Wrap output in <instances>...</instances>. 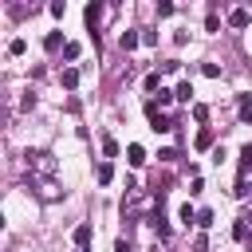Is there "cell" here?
Here are the masks:
<instances>
[{"mask_svg": "<svg viewBox=\"0 0 252 252\" xmlns=\"http://www.w3.org/2000/svg\"><path fill=\"white\" fill-rule=\"evenodd\" d=\"M146 114H150V122H154V130H158V134H165V130H173V118H165V114H161V106H158L154 98L146 102Z\"/></svg>", "mask_w": 252, "mask_h": 252, "instance_id": "6da1fadb", "label": "cell"}, {"mask_svg": "<svg viewBox=\"0 0 252 252\" xmlns=\"http://www.w3.org/2000/svg\"><path fill=\"white\" fill-rule=\"evenodd\" d=\"M28 165L39 169V173H51V169H55V161H51L47 150H28Z\"/></svg>", "mask_w": 252, "mask_h": 252, "instance_id": "7a4b0ae2", "label": "cell"}, {"mask_svg": "<svg viewBox=\"0 0 252 252\" xmlns=\"http://www.w3.org/2000/svg\"><path fill=\"white\" fill-rule=\"evenodd\" d=\"M150 224L158 228V236H169V224H165V213H161V201L154 205V213H150Z\"/></svg>", "mask_w": 252, "mask_h": 252, "instance_id": "3957f363", "label": "cell"}, {"mask_svg": "<svg viewBox=\"0 0 252 252\" xmlns=\"http://www.w3.org/2000/svg\"><path fill=\"white\" fill-rule=\"evenodd\" d=\"M228 24H232V28H248V24H252V12H248V8H232V12H228Z\"/></svg>", "mask_w": 252, "mask_h": 252, "instance_id": "277c9868", "label": "cell"}, {"mask_svg": "<svg viewBox=\"0 0 252 252\" xmlns=\"http://www.w3.org/2000/svg\"><path fill=\"white\" fill-rule=\"evenodd\" d=\"M59 83H63L67 91H75V87H79V67H63V71H59Z\"/></svg>", "mask_w": 252, "mask_h": 252, "instance_id": "5b68a950", "label": "cell"}, {"mask_svg": "<svg viewBox=\"0 0 252 252\" xmlns=\"http://www.w3.org/2000/svg\"><path fill=\"white\" fill-rule=\"evenodd\" d=\"M126 161H130V165H146V150H142L138 142H134V146H126Z\"/></svg>", "mask_w": 252, "mask_h": 252, "instance_id": "8992f818", "label": "cell"}, {"mask_svg": "<svg viewBox=\"0 0 252 252\" xmlns=\"http://www.w3.org/2000/svg\"><path fill=\"white\" fill-rule=\"evenodd\" d=\"M118 43H122V51H134V47L142 43V35H138V32H122V35H118Z\"/></svg>", "mask_w": 252, "mask_h": 252, "instance_id": "52a82bcc", "label": "cell"}, {"mask_svg": "<svg viewBox=\"0 0 252 252\" xmlns=\"http://www.w3.org/2000/svg\"><path fill=\"white\" fill-rule=\"evenodd\" d=\"M102 12H106L102 4H87V24H91V28H98V20H102Z\"/></svg>", "mask_w": 252, "mask_h": 252, "instance_id": "ba28073f", "label": "cell"}, {"mask_svg": "<svg viewBox=\"0 0 252 252\" xmlns=\"http://www.w3.org/2000/svg\"><path fill=\"white\" fill-rule=\"evenodd\" d=\"M43 47H47V51H59V47H67V43H63V32H47Z\"/></svg>", "mask_w": 252, "mask_h": 252, "instance_id": "9c48e42d", "label": "cell"}, {"mask_svg": "<svg viewBox=\"0 0 252 252\" xmlns=\"http://www.w3.org/2000/svg\"><path fill=\"white\" fill-rule=\"evenodd\" d=\"M193 146H197V150H209V146H213V130H209V126H201V130H197V142H193Z\"/></svg>", "mask_w": 252, "mask_h": 252, "instance_id": "30bf717a", "label": "cell"}, {"mask_svg": "<svg viewBox=\"0 0 252 252\" xmlns=\"http://www.w3.org/2000/svg\"><path fill=\"white\" fill-rule=\"evenodd\" d=\"M110 177H114V165L110 161H98V185H110Z\"/></svg>", "mask_w": 252, "mask_h": 252, "instance_id": "8fae6325", "label": "cell"}, {"mask_svg": "<svg viewBox=\"0 0 252 252\" xmlns=\"http://www.w3.org/2000/svg\"><path fill=\"white\" fill-rule=\"evenodd\" d=\"M75 244H79V248L91 244V224H79V228H75Z\"/></svg>", "mask_w": 252, "mask_h": 252, "instance_id": "7c38bea8", "label": "cell"}, {"mask_svg": "<svg viewBox=\"0 0 252 252\" xmlns=\"http://www.w3.org/2000/svg\"><path fill=\"white\" fill-rule=\"evenodd\" d=\"M240 122H252V94H240Z\"/></svg>", "mask_w": 252, "mask_h": 252, "instance_id": "4fadbf2b", "label": "cell"}, {"mask_svg": "<svg viewBox=\"0 0 252 252\" xmlns=\"http://www.w3.org/2000/svg\"><path fill=\"white\" fill-rule=\"evenodd\" d=\"M244 173H252V146L240 150V177H244Z\"/></svg>", "mask_w": 252, "mask_h": 252, "instance_id": "5bb4252c", "label": "cell"}, {"mask_svg": "<svg viewBox=\"0 0 252 252\" xmlns=\"http://www.w3.org/2000/svg\"><path fill=\"white\" fill-rule=\"evenodd\" d=\"M142 87H146V91H161V75H158V71H150V75L142 79Z\"/></svg>", "mask_w": 252, "mask_h": 252, "instance_id": "9a60e30c", "label": "cell"}, {"mask_svg": "<svg viewBox=\"0 0 252 252\" xmlns=\"http://www.w3.org/2000/svg\"><path fill=\"white\" fill-rule=\"evenodd\" d=\"M248 193H252V181H248V177H240V181H236V189H232V197H240V201H244Z\"/></svg>", "mask_w": 252, "mask_h": 252, "instance_id": "2e32d148", "label": "cell"}, {"mask_svg": "<svg viewBox=\"0 0 252 252\" xmlns=\"http://www.w3.org/2000/svg\"><path fill=\"white\" fill-rule=\"evenodd\" d=\"M173 98H181V102H189V98H193V83H181V87L173 91Z\"/></svg>", "mask_w": 252, "mask_h": 252, "instance_id": "e0dca14e", "label": "cell"}, {"mask_svg": "<svg viewBox=\"0 0 252 252\" xmlns=\"http://www.w3.org/2000/svg\"><path fill=\"white\" fill-rule=\"evenodd\" d=\"M102 154H106V158H118V142H114V138H110V134H106V138H102Z\"/></svg>", "mask_w": 252, "mask_h": 252, "instance_id": "ac0fdd59", "label": "cell"}, {"mask_svg": "<svg viewBox=\"0 0 252 252\" xmlns=\"http://www.w3.org/2000/svg\"><path fill=\"white\" fill-rule=\"evenodd\" d=\"M177 217H181V224H197V213H193L189 205H181V213H177Z\"/></svg>", "mask_w": 252, "mask_h": 252, "instance_id": "d6986e66", "label": "cell"}, {"mask_svg": "<svg viewBox=\"0 0 252 252\" xmlns=\"http://www.w3.org/2000/svg\"><path fill=\"white\" fill-rule=\"evenodd\" d=\"M24 51H28L24 39H12V43H8V55H24Z\"/></svg>", "mask_w": 252, "mask_h": 252, "instance_id": "ffe728a7", "label": "cell"}, {"mask_svg": "<svg viewBox=\"0 0 252 252\" xmlns=\"http://www.w3.org/2000/svg\"><path fill=\"white\" fill-rule=\"evenodd\" d=\"M79 51H83L79 43H67V47H63V59H79Z\"/></svg>", "mask_w": 252, "mask_h": 252, "instance_id": "44dd1931", "label": "cell"}, {"mask_svg": "<svg viewBox=\"0 0 252 252\" xmlns=\"http://www.w3.org/2000/svg\"><path fill=\"white\" fill-rule=\"evenodd\" d=\"M193 118H197V122H205V118H209V106H205V102H197V106H193Z\"/></svg>", "mask_w": 252, "mask_h": 252, "instance_id": "7402d4cb", "label": "cell"}, {"mask_svg": "<svg viewBox=\"0 0 252 252\" xmlns=\"http://www.w3.org/2000/svg\"><path fill=\"white\" fill-rule=\"evenodd\" d=\"M197 224H201V228H209V224H213V213H209V209H201V213H197Z\"/></svg>", "mask_w": 252, "mask_h": 252, "instance_id": "603a6c76", "label": "cell"}, {"mask_svg": "<svg viewBox=\"0 0 252 252\" xmlns=\"http://www.w3.org/2000/svg\"><path fill=\"white\" fill-rule=\"evenodd\" d=\"M63 12H67V4H63V0H55V4H51V16H55V20H63Z\"/></svg>", "mask_w": 252, "mask_h": 252, "instance_id": "cb8c5ba5", "label": "cell"}, {"mask_svg": "<svg viewBox=\"0 0 252 252\" xmlns=\"http://www.w3.org/2000/svg\"><path fill=\"white\" fill-rule=\"evenodd\" d=\"M169 98H173V94H169V91H165V87H161V91H158V98H154V102H158V106H169Z\"/></svg>", "mask_w": 252, "mask_h": 252, "instance_id": "d4e9b609", "label": "cell"}, {"mask_svg": "<svg viewBox=\"0 0 252 252\" xmlns=\"http://www.w3.org/2000/svg\"><path fill=\"white\" fill-rule=\"evenodd\" d=\"M114 252H130V244H126V240H118V244H114Z\"/></svg>", "mask_w": 252, "mask_h": 252, "instance_id": "484cf974", "label": "cell"}, {"mask_svg": "<svg viewBox=\"0 0 252 252\" xmlns=\"http://www.w3.org/2000/svg\"><path fill=\"white\" fill-rule=\"evenodd\" d=\"M75 252H91V248H75Z\"/></svg>", "mask_w": 252, "mask_h": 252, "instance_id": "4316f807", "label": "cell"}]
</instances>
